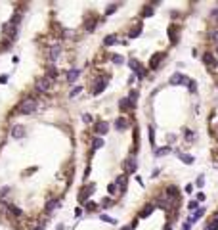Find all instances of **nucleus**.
Masks as SVG:
<instances>
[{"label":"nucleus","mask_w":218,"mask_h":230,"mask_svg":"<svg viewBox=\"0 0 218 230\" xmlns=\"http://www.w3.org/2000/svg\"><path fill=\"white\" fill-rule=\"evenodd\" d=\"M107 83H109V79L105 75H101V77H98V79L94 81V84H92V94L94 96H100L103 90H105V86H107Z\"/></svg>","instance_id":"2"},{"label":"nucleus","mask_w":218,"mask_h":230,"mask_svg":"<svg viewBox=\"0 0 218 230\" xmlns=\"http://www.w3.org/2000/svg\"><path fill=\"white\" fill-rule=\"evenodd\" d=\"M140 35H142V25H136V27L128 33V37H130V38H136V37H140Z\"/></svg>","instance_id":"22"},{"label":"nucleus","mask_w":218,"mask_h":230,"mask_svg":"<svg viewBox=\"0 0 218 230\" xmlns=\"http://www.w3.org/2000/svg\"><path fill=\"white\" fill-rule=\"evenodd\" d=\"M122 167H124L126 173H136V157H134V156L126 157V159L122 161Z\"/></svg>","instance_id":"6"},{"label":"nucleus","mask_w":218,"mask_h":230,"mask_svg":"<svg viewBox=\"0 0 218 230\" xmlns=\"http://www.w3.org/2000/svg\"><path fill=\"white\" fill-rule=\"evenodd\" d=\"M142 16H144V17H151V16H153V8H151V4L144 6V10H142Z\"/></svg>","instance_id":"23"},{"label":"nucleus","mask_w":218,"mask_h":230,"mask_svg":"<svg viewBox=\"0 0 218 230\" xmlns=\"http://www.w3.org/2000/svg\"><path fill=\"white\" fill-rule=\"evenodd\" d=\"M167 153H170V146L157 148V150H155V157H163V156H167Z\"/></svg>","instance_id":"19"},{"label":"nucleus","mask_w":218,"mask_h":230,"mask_svg":"<svg viewBox=\"0 0 218 230\" xmlns=\"http://www.w3.org/2000/svg\"><path fill=\"white\" fill-rule=\"evenodd\" d=\"M94 190H96V184H88L86 188H82V192H80V196H78V200H80V201H86L88 196L94 192Z\"/></svg>","instance_id":"12"},{"label":"nucleus","mask_w":218,"mask_h":230,"mask_svg":"<svg viewBox=\"0 0 218 230\" xmlns=\"http://www.w3.org/2000/svg\"><path fill=\"white\" fill-rule=\"evenodd\" d=\"M197 205H199V201H197V200H193V201L188 203V209H195V211H197Z\"/></svg>","instance_id":"36"},{"label":"nucleus","mask_w":218,"mask_h":230,"mask_svg":"<svg viewBox=\"0 0 218 230\" xmlns=\"http://www.w3.org/2000/svg\"><path fill=\"white\" fill-rule=\"evenodd\" d=\"M115 10H117V4H113V6H109V8L105 10V14L109 16V14H113V12H115Z\"/></svg>","instance_id":"39"},{"label":"nucleus","mask_w":218,"mask_h":230,"mask_svg":"<svg viewBox=\"0 0 218 230\" xmlns=\"http://www.w3.org/2000/svg\"><path fill=\"white\" fill-rule=\"evenodd\" d=\"M82 121H84V123H90V121H92V117H90L88 113H84V115H82Z\"/></svg>","instance_id":"42"},{"label":"nucleus","mask_w":218,"mask_h":230,"mask_svg":"<svg viewBox=\"0 0 218 230\" xmlns=\"http://www.w3.org/2000/svg\"><path fill=\"white\" fill-rule=\"evenodd\" d=\"M165 230H172V226H170V224H167V226H165Z\"/></svg>","instance_id":"48"},{"label":"nucleus","mask_w":218,"mask_h":230,"mask_svg":"<svg viewBox=\"0 0 218 230\" xmlns=\"http://www.w3.org/2000/svg\"><path fill=\"white\" fill-rule=\"evenodd\" d=\"M178 159H180V161H184V163H188V165H191V163L195 161L191 156H188V153H178Z\"/></svg>","instance_id":"21"},{"label":"nucleus","mask_w":218,"mask_h":230,"mask_svg":"<svg viewBox=\"0 0 218 230\" xmlns=\"http://www.w3.org/2000/svg\"><path fill=\"white\" fill-rule=\"evenodd\" d=\"M203 63H205L209 69H212L214 65H216V61H214V56H212L211 52H205V54H203Z\"/></svg>","instance_id":"15"},{"label":"nucleus","mask_w":218,"mask_h":230,"mask_svg":"<svg viewBox=\"0 0 218 230\" xmlns=\"http://www.w3.org/2000/svg\"><path fill=\"white\" fill-rule=\"evenodd\" d=\"M115 129H117V130L128 129V119H126V117H119L117 121H115Z\"/></svg>","instance_id":"16"},{"label":"nucleus","mask_w":218,"mask_h":230,"mask_svg":"<svg viewBox=\"0 0 218 230\" xmlns=\"http://www.w3.org/2000/svg\"><path fill=\"white\" fill-rule=\"evenodd\" d=\"M86 209L88 211H94L96 209V203H86Z\"/></svg>","instance_id":"43"},{"label":"nucleus","mask_w":218,"mask_h":230,"mask_svg":"<svg viewBox=\"0 0 218 230\" xmlns=\"http://www.w3.org/2000/svg\"><path fill=\"white\" fill-rule=\"evenodd\" d=\"M23 136H25V127H23V125H14V127H11V138H23Z\"/></svg>","instance_id":"11"},{"label":"nucleus","mask_w":218,"mask_h":230,"mask_svg":"<svg viewBox=\"0 0 218 230\" xmlns=\"http://www.w3.org/2000/svg\"><path fill=\"white\" fill-rule=\"evenodd\" d=\"M209 37H211L212 42H218V29H216V31H211V33H209Z\"/></svg>","instance_id":"35"},{"label":"nucleus","mask_w":218,"mask_h":230,"mask_svg":"<svg viewBox=\"0 0 218 230\" xmlns=\"http://www.w3.org/2000/svg\"><path fill=\"white\" fill-rule=\"evenodd\" d=\"M186 83H188V77L184 75V73H174L168 79V84L170 86H178V84H186Z\"/></svg>","instance_id":"4"},{"label":"nucleus","mask_w":218,"mask_h":230,"mask_svg":"<svg viewBox=\"0 0 218 230\" xmlns=\"http://www.w3.org/2000/svg\"><path fill=\"white\" fill-rule=\"evenodd\" d=\"M155 207H159V209H168V207L172 205L170 203V200H168V196H161V198H157L155 200V203H153Z\"/></svg>","instance_id":"10"},{"label":"nucleus","mask_w":218,"mask_h":230,"mask_svg":"<svg viewBox=\"0 0 218 230\" xmlns=\"http://www.w3.org/2000/svg\"><path fill=\"white\" fill-rule=\"evenodd\" d=\"M80 92H82V86H75V88H73L71 92H69V98H77Z\"/></svg>","instance_id":"28"},{"label":"nucleus","mask_w":218,"mask_h":230,"mask_svg":"<svg viewBox=\"0 0 218 230\" xmlns=\"http://www.w3.org/2000/svg\"><path fill=\"white\" fill-rule=\"evenodd\" d=\"M78 77H80V69H77V67L69 69V71H67V83H77Z\"/></svg>","instance_id":"13"},{"label":"nucleus","mask_w":218,"mask_h":230,"mask_svg":"<svg viewBox=\"0 0 218 230\" xmlns=\"http://www.w3.org/2000/svg\"><path fill=\"white\" fill-rule=\"evenodd\" d=\"M107 192H109V194H115V192H117V184H115V182H111V184L107 186Z\"/></svg>","instance_id":"37"},{"label":"nucleus","mask_w":218,"mask_h":230,"mask_svg":"<svg viewBox=\"0 0 218 230\" xmlns=\"http://www.w3.org/2000/svg\"><path fill=\"white\" fill-rule=\"evenodd\" d=\"M195 200H197V201H199V203H201V201H203V200H205V194H203V192H199V194H197V196H195Z\"/></svg>","instance_id":"40"},{"label":"nucleus","mask_w":218,"mask_h":230,"mask_svg":"<svg viewBox=\"0 0 218 230\" xmlns=\"http://www.w3.org/2000/svg\"><path fill=\"white\" fill-rule=\"evenodd\" d=\"M8 83V75H2L0 77V84H6Z\"/></svg>","instance_id":"45"},{"label":"nucleus","mask_w":218,"mask_h":230,"mask_svg":"<svg viewBox=\"0 0 218 230\" xmlns=\"http://www.w3.org/2000/svg\"><path fill=\"white\" fill-rule=\"evenodd\" d=\"M205 230H218V219H214V221H212L209 226H207Z\"/></svg>","instance_id":"33"},{"label":"nucleus","mask_w":218,"mask_h":230,"mask_svg":"<svg viewBox=\"0 0 218 230\" xmlns=\"http://www.w3.org/2000/svg\"><path fill=\"white\" fill-rule=\"evenodd\" d=\"M195 186H197V188H203V186H205V177H203V174H199V177H197V180H195Z\"/></svg>","instance_id":"32"},{"label":"nucleus","mask_w":218,"mask_h":230,"mask_svg":"<svg viewBox=\"0 0 218 230\" xmlns=\"http://www.w3.org/2000/svg\"><path fill=\"white\" fill-rule=\"evenodd\" d=\"M136 107V102H132L130 98H121L119 100V109L122 111H128V109H134Z\"/></svg>","instance_id":"8"},{"label":"nucleus","mask_w":218,"mask_h":230,"mask_svg":"<svg viewBox=\"0 0 218 230\" xmlns=\"http://www.w3.org/2000/svg\"><path fill=\"white\" fill-rule=\"evenodd\" d=\"M174 142H176V136H174V134H168V146L174 144Z\"/></svg>","instance_id":"41"},{"label":"nucleus","mask_w":218,"mask_h":230,"mask_svg":"<svg viewBox=\"0 0 218 230\" xmlns=\"http://www.w3.org/2000/svg\"><path fill=\"white\" fill-rule=\"evenodd\" d=\"M168 38H170V42H172V44H176V42H178V38H180V29L172 25V27L168 29Z\"/></svg>","instance_id":"14"},{"label":"nucleus","mask_w":218,"mask_h":230,"mask_svg":"<svg viewBox=\"0 0 218 230\" xmlns=\"http://www.w3.org/2000/svg\"><path fill=\"white\" fill-rule=\"evenodd\" d=\"M48 73H50L48 79H56V77H57V71H56V67H54V63H50V65H48Z\"/></svg>","instance_id":"30"},{"label":"nucleus","mask_w":218,"mask_h":230,"mask_svg":"<svg viewBox=\"0 0 218 230\" xmlns=\"http://www.w3.org/2000/svg\"><path fill=\"white\" fill-rule=\"evenodd\" d=\"M115 184H117L121 190H126V174H121V177L115 180Z\"/></svg>","instance_id":"20"},{"label":"nucleus","mask_w":218,"mask_h":230,"mask_svg":"<svg viewBox=\"0 0 218 230\" xmlns=\"http://www.w3.org/2000/svg\"><path fill=\"white\" fill-rule=\"evenodd\" d=\"M136 182L140 184V186H144V178H142V177H138V174H136Z\"/></svg>","instance_id":"46"},{"label":"nucleus","mask_w":218,"mask_h":230,"mask_svg":"<svg viewBox=\"0 0 218 230\" xmlns=\"http://www.w3.org/2000/svg\"><path fill=\"white\" fill-rule=\"evenodd\" d=\"M96 23H98V21H96L94 17H92V19H88V21H86V31H88V33H90V31H94Z\"/></svg>","instance_id":"27"},{"label":"nucleus","mask_w":218,"mask_h":230,"mask_svg":"<svg viewBox=\"0 0 218 230\" xmlns=\"http://www.w3.org/2000/svg\"><path fill=\"white\" fill-rule=\"evenodd\" d=\"M82 213H84L82 207H77V209H75V217H77V219H78V217H82Z\"/></svg>","instance_id":"38"},{"label":"nucleus","mask_w":218,"mask_h":230,"mask_svg":"<svg viewBox=\"0 0 218 230\" xmlns=\"http://www.w3.org/2000/svg\"><path fill=\"white\" fill-rule=\"evenodd\" d=\"M115 42H117V37H115V35H109V37L103 38V46H111V44H115Z\"/></svg>","instance_id":"24"},{"label":"nucleus","mask_w":218,"mask_h":230,"mask_svg":"<svg viewBox=\"0 0 218 230\" xmlns=\"http://www.w3.org/2000/svg\"><path fill=\"white\" fill-rule=\"evenodd\" d=\"M109 130V123H105V121H98L96 125H94V133L98 134V136H103Z\"/></svg>","instance_id":"9"},{"label":"nucleus","mask_w":218,"mask_h":230,"mask_svg":"<svg viewBox=\"0 0 218 230\" xmlns=\"http://www.w3.org/2000/svg\"><path fill=\"white\" fill-rule=\"evenodd\" d=\"M57 203H60L57 200H50L48 203H46V211H52V209H56V207H57Z\"/></svg>","instance_id":"29"},{"label":"nucleus","mask_w":218,"mask_h":230,"mask_svg":"<svg viewBox=\"0 0 218 230\" xmlns=\"http://www.w3.org/2000/svg\"><path fill=\"white\" fill-rule=\"evenodd\" d=\"M60 54H61V44H57V42H56V44H52L50 50H48V58H50V61L54 63L57 58H60Z\"/></svg>","instance_id":"5"},{"label":"nucleus","mask_w":218,"mask_h":230,"mask_svg":"<svg viewBox=\"0 0 218 230\" xmlns=\"http://www.w3.org/2000/svg\"><path fill=\"white\" fill-rule=\"evenodd\" d=\"M101 146H103V138H101V136H96L94 142H92V148H94V150H100Z\"/></svg>","instance_id":"25"},{"label":"nucleus","mask_w":218,"mask_h":230,"mask_svg":"<svg viewBox=\"0 0 218 230\" xmlns=\"http://www.w3.org/2000/svg\"><path fill=\"white\" fill-rule=\"evenodd\" d=\"M153 209H155V205H153V203H147V205L144 207V209L140 211V217H142V219H147L149 215H151V211H153Z\"/></svg>","instance_id":"17"},{"label":"nucleus","mask_w":218,"mask_h":230,"mask_svg":"<svg viewBox=\"0 0 218 230\" xmlns=\"http://www.w3.org/2000/svg\"><path fill=\"white\" fill-rule=\"evenodd\" d=\"M188 90H189V94H195V92H197V83H195V81H188Z\"/></svg>","instance_id":"26"},{"label":"nucleus","mask_w":218,"mask_h":230,"mask_svg":"<svg viewBox=\"0 0 218 230\" xmlns=\"http://www.w3.org/2000/svg\"><path fill=\"white\" fill-rule=\"evenodd\" d=\"M203 215H205V209L201 207V209H197V211H195V213H193V215H191V217L188 219V223H189V224H193L195 221H199V219H201Z\"/></svg>","instance_id":"18"},{"label":"nucleus","mask_w":218,"mask_h":230,"mask_svg":"<svg viewBox=\"0 0 218 230\" xmlns=\"http://www.w3.org/2000/svg\"><path fill=\"white\" fill-rule=\"evenodd\" d=\"M111 60H113L115 63H124V58L119 56V54H111Z\"/></svg>","instance_id":"31"},{"label":"nucleus","mask_w":218,"mask_h":230,"mask_svg":"<svg viewBox=\"0 0 218 230\" xmlns=\"http://www.w3.org/2000/svg\"><path fill=\"white\" fill-rule=\"evenodd\" d=\"M38 109V102L34 100V98H25L21 104H19V107H17V111L21 113V115H31V113H34Z\"/></svg>","instance_id":"1"},{"label":"nucleus","mask_w":218,"mask_h":230,"mask_svg":"<svg viewBox=\"0 0 218 230\" xmlns=\"http://www.w3.org/2000/svg\"><path fill=\"white\" fill-rule=\"evenodd\" d=\"M100 219L103 223H111V224H115V219H111V217H107V215H100Z\"/></svg>","instance_id":"34"},{"label":"nucleus","mask_w":218,"mask_h":230,"mask_svg":"<svg viewBox=\"0 0 218 230\" xmlns=\"http://www.w3.org/2000/svg\"><path fill=\"white\" fill-rule=\"evenodd\" d=\"M50 79L48 77H38L37 81H34V88H37V92H40V94H46L50 90Z\"/></svg>","instance_id":"3"},{"label":"nucleus","mask_w":218,"mask_h":230,"mask_svg":"<svg viewBox=\"0 0 218 230\" xmlns=\"http://www.w3.org/2000/svg\"><path fill=\"white\" fill-rule=\"evenodd\" d=\"M182 228H184V230H191V224H189V223H184Z\"/></svg>","instance_id":"47"},{"label":"nucleus","mask_w":218,"mask_h":230,"mask_svg":"<svg viewBox=\"0 0 218 230\" xmlns=\"http://www.w3.org/2000/svg\"><path fill=\"white\" fill-rule=\"evenodd\" d=\"M165 58V54L163 52H157L151 56V60H149V69H159V65H161V60Z\"/></svg>","instance_id":"7"},{"label":"nucleus","mask_w":218,"mask_h":230,"mask_svg":"<svg viewBox=\"0 0 218 230\" xmlns=\"http://www.w3.org/2000/svg\"><path fill=\"white\" fill-rule=\"evenodd\" d=\"M216 54H218V48H216Z\"/></svg>","instance_id":"50"},{"label":"nucleus","mask_w":218,"mask_h":230,"mask_svg":"<svg viewBox=\"0 0 218 230\" xmlns=\"http://www.w3.org/2000/svg\"><path fill=\"white\" fill-rule=\"evenodd\" d=\"M211 16H212V19H214V21H218V10H212Z\"/></svg>","instance_id":"44"},{"label":"nucleus","mask_w":218,"mask_h":230,"mask_svg":"<svg viewBox=\"0 0 218 230\" xmlns=\"http://www.w3.org/2000/svg\"><path fill=\"white\" fill-rule=\"evenodd\" d=\"M122 230H132V226H124V228H122Z\"/></svg>","instance_id":"49"}]
</instances>
